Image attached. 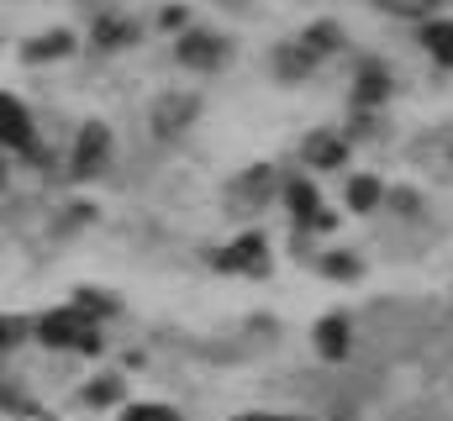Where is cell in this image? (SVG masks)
I'll list each match as a JSON object with an SVG mask.
<instances>
[{
	"label": "cell",
	"instance_id": "cell-20",
	"mask_svg": "<svg viewBox=\"0 0 453 421\" xmlns=\"http://www.w3.org/2000/svg\"><path fill=\"white\" fill-rule=\"evenodd\" d=\"M237 421H280V417H237Z\"/></svg>",
	"mask_w": 453,
	"mask_h": 421
},
{
	"label": "cell",
	"instance_id": "cell-6",
	"mask_svg": "<svg viewBox=\"0 0 453 421\" xmlns=\"http://www.w3.org/2000/svg\"><path fill=\"white\" fill-rule=\"evenodd\" d=\"M285 201H290V210H296V221H301V226H333V216L322 210L317 190H311L306 180H290V185H285Z\"/></svg>",
	"mask_w": 453,
	"mask_h": 421
},
{
	"label": "cell",
	"instance_id": "cell-1",
	"mask_svg": "<svg viewBox=\"0 0 453 421\" xmlns=\"http://www.w3.org/2000/svg\"><path fill=\"white\" fill-rule=\"evenodd\" d=\"M333 48H338V27H333V21H317L311 32H301L296 42L280 48V64H274V69H280V80H301V74H311Z\"/></svg>",
	"mask_w": 453,
	"mask_h": 421
},
{
	"label": "cell",
	"instance_id": "cell-7",
	"mask_svg": "<svg viewBox=\"0 0 453 421\" xmlns=\"http://www.w3.org/2000/svg\"><path fill=\"white\" fill-rule=\"evenodd\" d=\"M101 158H106V126H85L80 153H74V174H96Z\"/></svg>",
	"mask_w": 453,
	"mask_h": 421
},
{
	"label": "cell",
	"instance_id": "cell-3",
	"mask_svg": "<svg viewBox=\"0 0 453 421\" xmlns=\"http://www.w3.org/2000/svg\"><path fill=\"white\" fill-rule=\"evenodd\" d=\"M217 269L226 274H269V258H264V237L258 232H248L242 242H232L217 253Z\"/></svg>",
	"mask_w": 453,
	"mask_h": 421
},
{
	"label": "cell",
	"instance_id": "cell-16",
	"mask_svg": "<svg viewBox=\"0 0 453 421\" xmlns=\"http://www.w3.org/2000/svg\"><path fill=\"white\" fill-rule=\"evenodd\" d=\"M121 421H180V417H174L169 406H132Z\"/></svg>",
	"mask_w": 453,
	"mask_h": 421
},
{
	"label": "cell",
	"instance_id": "cell-4",
	"mask_svg": "<svg viewBox=\"0 0 453 421\" xmlns=\"http://www.w3.org/2000/svg\"><path fill=\"white\" fill-rule=\"evenodd\" d=\"M180 64L185 69H217V64H226V42H217L211 32H190V37H180Z\"/></svg>",
	"mask_w": 453,
	"mask_h": 421
},
{
	"label": "cell",
	"instance_id": "cell-10",
	"mask_svg": "<svg viewBox=\"0 0 453 421\" xmlns=\"http://www.w3.org/2000/svg\"><path fill=\"white\" fill-rule=\"evenodd\" d=\"M422 42H427V53H433L443 69H453V21H433V27L422 32Z\"/></svg>",
	"mask_w": 453,
	"mask_h": 421
},
{
	"label": "cell",
	"instance_id": "cell-2",
	"mask_svg": "<svg viewBox=\"0 0 453 421\" xmlns=\"http://www.w3.org/2000/svg\"><path fill=\"white\" fill-rule=\"evenodd\" d=\"M42 342L48 348H80V353H96L101 348V326L90 321V311L85 306H69V311H53L42 316Z\"/></svg>",
	"mask_w": 453,
	"mask_h": 421
},
{
	"label": "cell",
	"instance_id": "cell-17",
	"mask_svg": "<svg viewBox=\"0 0 453 421\" xmlns=\"http://www.w3.org/2000/svg\"><path fill=\"white\" fill-rule=\"evenodd\" d=\"M16 342H21V321H5V316H0V358H5Z\"/></svg>",
	"mask_w": 453,
	"mask_h": 421
},
{
	"label": "cell",
	"instance_id": "cell-8",
	"mask_svg": "<svg viewBox=\"0 0 453 421\" xmlns=\"http://www.w3.org/2000/svg\"><path fill=\"white\" fill-rule=\"evenodd\" d=\"M317 348L322 358H348V316H327L317 326Z\"/></svg>",
	"mask_w": 453,
	"mask_h": 421
},
{
	"label": "cell",
	"instance_id": "cell-11",
	"mask_svg": "<svg viewBox=\"0 0 453 421\" xmlns=\"http://www.w3.org/2000/svg\"><path fill=\"white\" fill-rule=\"evenodd\" d=\"M306 158H311V164H322V169H333V164L348 158V148H342L333 132H322V137H311V142H306Z\"/></svg>",
	"mask_w": 453,
	"mask_h": 421
},
{
	"label": "cell",
	"instance_id": "cell-19",
	"mask_svg": "<svg viewBox=\"0 0 453 421\" xmlns=\"http://www.w3.org/2000/svg\"><path fill=\"white\" fill-rule=\"evenodd\" d=\"M85 401H90V406H106V401H116V379H111V385H96V390H85Z\"/></svg>",
	"mask_w": 453,
	"mask_h": 421
},
{
	"label": "cell",
	"instance_id": "cell-9",
	"mask_svg": "<svg viewBox=\"0 0 453 421\" xmlns=\"http://www.w3.org/2000/svg\"><path fill=\"white\" fill-rule=\"evenodd\" d=\"M385 96H390L385 69H380V64H364V74H358V96H353V101H358V105H374V101H385Z\"/></svg>",
	"mask_w": 453,
	"mask_h": 421
},
{
	"label": "cell",
	"instance_id": "cell-15",
	"mask_svg": "<svg viewBox=\"0 0 453 421\" xmlns=\"http://www.w3.org/2000/svg\"><path fill=\"white\" fill-rule=\"evenodd\" d=\"M48 53H69V32H53V37H42L37 48H27V58H48Z\"/></svg>",
	"mask_w": 453,
	"mask_h": 421
},
{
	"label": "cell",
	"instance_id": "cell-12",
	"mask_svg": "<svg viewBox=\"0 0 453 421\" xmlns=\"http://www.w3.org/2000/svg\"><path fill=\"white\" fill-rule=\"evenodd\" d=\"M196 116V101H164L158 105V132H174V126H185Z\"/></svg>",
	"mask_w": 453,
	"mask_h": 421
},
{
	"label": "cell",
	"instance_id": "cell-14",
	"mask_svg": "<svg viewBox=\"0 0 453 421\" xmlns=\"http://www.w3.org/2000/svg\"><path fill=\"white\" fill-rule=\"evenodd\" d=\"M348 201H353V210H374L380 185H374V180H353V185H348Z\"/></svg>",
	"mask_w": 453,
	"mask_h": 421
},
{
	"label": "cell",
	"instance_id": "cell-18",
	"mask_svg": "<svg viewBox=\"0 0 453 421\" xmlns=\"http://www.w3.org/2000/svg\"><path fill=\"white\" fill-rule=\"evenodd\" d=\"M327 274L333 279H358V258H327Z\"/></svg>",
	"mask_w": 453,
	"mask_h": 421
},
{
	"label": "cell",
	"instance_id": "cell-13",
	"mask_svg": "<svg viewBox=\"0 0 453 421\" xmlns=\"http://www.w3.org/2000/svg\"><path fill=\"white\" fill-rule=\"evenodd\" d=\"M380 11H390V16H433L443 0H374Z\"/></svg>",
	"mask_w": 453,
	"mask_h": 421
},
{
	"label": "cell",
	"instance_id": "cell-5",
	"mask_svg": "<svg viewBox=\"0 0 453 421\" xmlns=\"http://www.w3.org/2000/svg\"><path fill=\"white\" fill-rule=\"evenodd\" d=\"M0 148H32V116L16 96H0Z\"/></svg>",
	"mask_w": 453,
	"mask_h": 421
}]
</instances>
